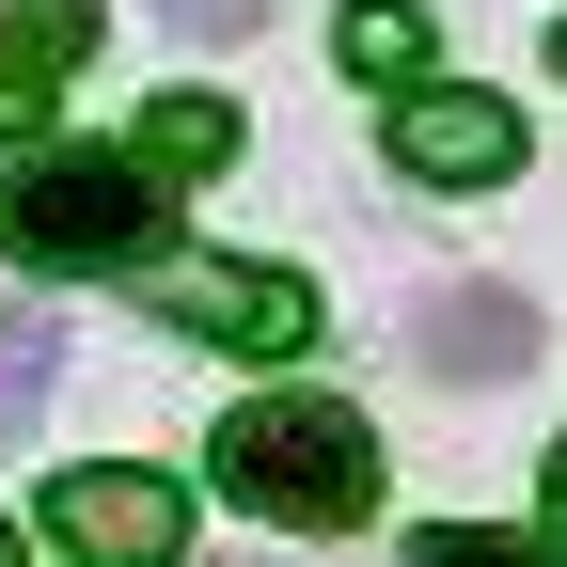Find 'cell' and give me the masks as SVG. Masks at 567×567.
<instances>
[{"label": "cell", "mask_w": 567, "mask_h": 567, "mask_svg": "<svg viewBox=\"0 0 567 567\" xmlns=\"http://www.w3.org/2000/svg\"><path fill=\"white\" fill-rule=\"evenodd\" d=\"M221 488L252 520H284V536H347L379 505V442H363V410H331V394H252V410H221Z\"/></svg>", "instance_id": "cell-1"}, {"label": "cell", "mask_w": 567, "mask_h": 567, "mask_svg": "<svg viewBox=\"0 0 567 567\" xmlns=\"http://www.w3.org/2000/svg\"><path fill=\"white\" fill-rule=\"evenodd\" d=\"M174 205L142 158H17L0 174V268H142Z\"/></svg>", "instance_id": "cell-2"}, {"label": "cell", "mask_w": 567, "mask_h": 567, "mask_svg": "<svg viewBox=\"0 0 567 567\" xmlns=\"http://www.w3.org/2000/svg\"><path fill=\"white\" fill-rule=\"evenodd\" d=\"M158 284V331H189V347H237V363H300L316 347V284L300 268H252V252H142Z\"/></svg>", "instance_id": "cell-3"}, {"label": "cell", "mask_w": 567, "mask_h": 567, "mask_svg": "<svg viewBox=\"0 0 567 567\" xmlns=\"http://www.w3.org/2000/svg\"><path fill=\"white\" fill-rule=\"evenodd\" d=\"M48 536L80 567H174L189 551V488H158V473H63L48 488Z\"/></svg>", "instance_id": "cell-4"}, {"label": "cell", "mask_w": 567, "mask_h": 567, "mask_svg": "<svg viewBox=\"0 0 567 567\" xmlns=\"http://www.w3.org/2000/svg\"><path fill=\"white\" fill-rule=\"evenodd\" d=\"M394 174H425V189H488V174H520V111L473 95V80H425V95H394Z\"/></svg>", "instance_id": "cell-5"}, {"label": "cell", "mask_w": 567, "mask_h": 567, "mask_svg": "<svg viewBox=\"0 0 567 567\" xmlns=\"http://www.w3.org/2000/svg\"><path fill=\"white\" fill-rule=\"evenodd\" d=\"M410 363L457 379V394H473V379H520V363H536V300H520V284H442V300L410 316Z\"/></svg>", "instance_id": "cell-6"}, {"label": "cell", "mask_w": 567, "mask_h": 567, "mask_svg": "<svg viewBox=\"0 0 567 567\" xmlns=\"http://www.w3.org/2000/svg\"><path fill=\"white\" fill-rule=\"evenodd\" d=\"M126 158L158 174V189H174V174H221V158H237V111H221V95H158V111H142V142H126Z\"/></svg>", "instance_id": "cell-7"}, {"label": "cell", "mask_w": 567, "mask_h": 567, "mask_svg": "<svg viewBox=\"0 0 567 567\" xmlns=\"http://www.w3.org/2000/svg\"><path fill=\"white\" fill-rule=\"evenodd\" d=\"M331 48H347V80H425V0H347Z\"/></svg>", "instance_id": "cell-8"}, {"label": "cell", "mask_w": 567, "mask_h": 567, "mask_svg": "<svg viewBox=\"0 0 567 567\" xmlns=\"http://www.w3.org/2000/svg\"><path fill=\"white\" fill-rule=\"evenodd\" d=\"M80 48H95V0H0V63H32V80H63Z\"/></svg>", "instance_id": "cell-9"}, {"label": "cell", "mask_w": 567, "mask_h": 567, "mask_svg": "<svg viewBox=\"0 0 567 567\" xmlns=\"http://www.w3.org/2000/svg\"><path fill=\"white\" fill-rule=\"evenodd\" d=\"M48 379H63V347H48V316H0V442L48 410Z\"/></svg>", "instance_id": "cell-10"}, {"label": "cell", "mask_w": 567, "mask_h": 567, "mask_svg": "<svg viewBox=\"0 0 567 567\" xmlns=\"http://www.w3.org/2000/svg\"><path fill=\"white\" fill-rule=\"evenodd\" d=\"M410 567H567V551H536V536H488V520H425V536H410Z\"/></svg>", "instance_id": "cell-11"}, {"label": "cell", "mask_w": 567, "mask_h": 567, "mask_svg": "<svg viewBox=\"0 0 567 567\" xmlns=\"http://www.w3.org/2000/svg\"><path fill=\"white\" fill-rule=\"evenodd\" d=\"M174 32H205V48H237V32H268V0H158Z\"/></svg>", "instance_id": "cell-12"}, {"label": "cell", "mask_w": 567, "mask_h": 567, "mask_svg": "<svg viewBox=\"0 0 567 567\" xmlns=\"http://www.w3.org/2000/svg\"><path fill=\"white\" fill-rule=\"evenodd\" d=\"M48 95H63V80H32V63H0V142H32V126H48Z\"/></svg>", "instance_id": "cell-13"}, {"label": "cell", "mask_w": 567, "mask_h": 567, "mask_svg": "<svg viewBox=\"0 0 567 567\" xmlns=\"http://www.w3.org/2000/svg\"><path fill=\"white\" fill-rule=\"evenodd\" d=\"M551 520H567V442H551Z\"/></svg>", "instance_id": "cell-14"}, {"label": "cell", "mask_w": 567, "mask_h": 567, "mask_svg": "<svg viewBox=\"0 0 567 567\" xmlns=\"http://www.w3.org/2000/svg\"><path fill=\"white\" fill-rule=\"evenodd\" d=\"M0 567H17V536H0Z\"/></svg>", "instance_id": "cell-15"}, {"label": "cell", "mask_w": 567, "mask_h": 567, "mask_svg": "<svg viewBox=\"0 0 567 567\" xmlns=\"http://www.w3.org/2000/svg\"><path fill=\"white\" fill-rule=\"evenodd\" d=\"M551 63H567V32H551Z\"/></svg>", "instance_id": "cell-16"}]
</instances>
